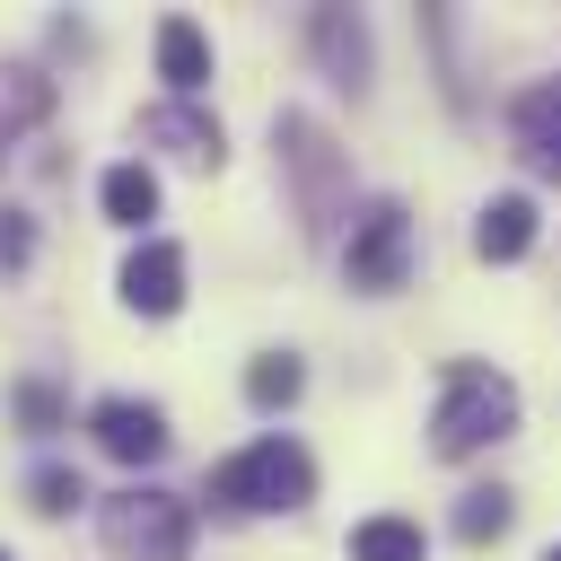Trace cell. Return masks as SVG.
Returning a JSON list of instances; mask_svg holds the SVG:
<instances>
[{"label": "cell", "instance_id": "obj_1", "mask_svg": "<svg viewBox=\"0 0 561 561\" xmlns=\"http://www.w3.org/2000/svg\"><path fill=\"white\" fill-rule=\"evenodd\" d=\"M508 430H517V386H508L500 368H482V359H447L438 412H430V447L456 465V456H482V447L508 438Z\"/></svg>", "mask_w": 561, "mask_h": 561}, {"label": "cell", "instance_id": "obj_2", "mask_svg": "<svg viewBox=\"0 0 561 561\" xmlns=\"http://www.w3.org/2000/svg\"><path fill=\"white\" fill-rule=\"evenodd\" d=\"M202 500H219V508H237V517H254V508H307V500H316V456L272 430V438L219 456L210 482H202Z\"/></svg>", "mask_w": 561, "mask_h": 561}, {"label": "cell", "instance_id": "obj_3", "mask_svg": "<svg viewBox=\"0 0 561 561\" xmlns=\"http://www.w3.org/2000/svg\"><path fill=\"white\" fill-rule=\"evenodd\" d=\"M96 535L123 552V561H184L193 552V500L158 491V482H123L105 508H96Z\"/></svg>", "mask_w": 561, "mask_h": 561}, {"label": "cell", "instance_id": "obj_4", "mask_svg": "<svg viewBox=\"0 0 561 561\" xmlns=\"http://www.w3.org/2000/svg\"><path fill=\"white\" fill-rule=\"evenodd\" d=\"M342 272H351V289H368V298L403 289V272H412V219H403V202H368V210L351 219Z\"/></svg>", "mask_w": 561, "mask_h": 561}, {"label": "cell", "instance_id": "obj_5", "mask_svg": "<svg viewBox=\"0 0 561 561\" xmlns=\"http://www.w3.org/2000/svg\"><path fill=\"white\" fill-rule=\"evenodd\" d=\"M88 438H96L114 465L149 473V465L167 456V412H158V403H140V394H105V403L88 412Z\"/></svg>", "mask_w": 561, "mask_h": 561}, {"label": "cell", "instance_id": "obj_6", "mask_svg": "<svg viewBox=\"0 0 561 561\" xmlns=\"http://www.w3.org/2000/svg\"><path fill=\"white\" fill-rule=\"evenodd\" d=\"M123 307L131 316H175L184 307V245H167V237H140L131 254H123Z\"/></svg>", "mask_w": 561, "mask_h": 561}, {"label": "cell", "instance_id": "obj_7", "mask_svg": "<svg viewBox=\"0 0 561 561\" xmlns=\"http://www.w3.org/2000/svg\"><path fill=\"white\" fill-rule=\"evenodd\" d=\"M307 44H316V61H324L342 88H368V26H359L351 9H316V18H307Z\"/></svg>", "mask_w": 561, "mask_h": 561}, {"label": "cell", "instance_id": "obj_8", "mask_svg": "<svg viewBox=\"0 0 561 561\" xmlns=\"http://www.w3.org/2000/svg\"><path fill=\"white\" fill-rule=\"evenodd\" d=\"M158 79L175 88V105L210 88V35L193 18H158Z\"/></svg>", "mask_w": 561, "mask_h": 561}, {"label": "cell", "instance_id": "obj_9", "mask_svg": "<svg viewBox=\"0 0 561 561\" xmlns=\"http://www.w3.org/2000/svg\"><path fill=\"white\" fill-rule=\"evenodd\" d=\"M140 140H167L175 158H193V167H219V123H210V114H193V105H175V96L140 114Z\"/></svg>", "mask_w": 561, "mask_h": 561}, {"label": "cell", "instance_id": "obj_10", "mask_svg": "<svg viewBox=\"0 0 561 561\" xmlns=\"http://www.w3.org/2000/svg\"><path fill=\"white\" fill-rule=\"evenodd\" d=\"M526 245H535V202H526V193L482 202V219H473V254H482V263H517Z\"/></svg>", "mask_w": 561, "mask_h": 561}, {"label": "cell", "instance_id": "obj_11", "mask_svg": "<svg viewBox=\"0 0 561 561\" xmlns=\"http://www.w3.org/2000/svg\"><path fill=\"white\" fill-rule=\"evenodd\" d=\"M44 114H53V79L26 70V61L0 70V167H9V149L26 140V123H44Z\"/></svg>", "mask_w": 561, "mask_h": 561}, {"label": "cell", "instance_id": "obj_12", "mask_svg": "<svg viewBox=\"0 0 561 561\" xmlns=\"http://www.w3.org/2000/svg\"><path fill=\"white\" fill-rule=\"evenodd\" d=\"M96 202H105V219H114V228H149V219H158V175H149L140 158H123V167H105Z\"/></svg>", "mask_w": 561, "mask_h": 561}, {"label": "cell", "instance_id": "obj_13", "mask_svg": "<svg viewBox=\"0 0 561 561\" xmlns=\"http://www.w3.org/2000/svg\"><path fill=\"white\" fill-rule=\"evenodd\" d=\"M351 561H430V535L412 517H359L351 526Z\"/></svg>", "mask_w": 561, "mask_h": 561}, {"label": "cell", "instance_id": "obj_14", "mask_svg": "<svg viewBox=\"0 0 561 561\" xmlns=\"http://www.w3.org/2000/svg\"><path fill=\"white\" fill-rule=\"evenodd\" d=\"M298 386H307V368H298L289 351H263V359L245 368V403H254V412H289Z\"/></svg>", "mask_w": 561, "mask_h": 561}, {"label": "cell", "instance_id": "obj_15", "mask_svg": "<svg viewBox=\"0 0 561 561\" xmlns=\"http://www.w3.org/2000/svg\"><path fill=\"white\" fill-rule=\"evenodd\" d=\"M508 517H517V500H508L500 482H482V491H465V500H456V535H465V543H500V535H508Z\"/></svg>", "mask_w": 561, "mask_h": 561}, {"label": "cell", "instance_id": "obj_16", "mask_svg": "<svg viewBox=\"0 0 561 561\" xmlns=\"http://www.w3.org/2000/svg\"><path fill=\"white\" fill-rule=\"evenodd\" d=\"M79 500H88V482H79L70 465H35V482H26V508H35V517H70Z\"/></svg>", "mask_w": 561, "mask_h": 561}, {"label": "cell", "instance_id": "obj_17", "mask_svg": "<svg viewBox=\"0 0 561 561\" xmlns=\"http://www.w3.org/2000/svg\"><path fill=\"white\" fill-rule=\"evenodd\" d=\"M552 131H561V79H543V88L517 96V140L535 149V140H552Z\"/></svg>", "mask_w": 561, "mask_h": 561}, {"label": "cell", "instance_id": "obj_18", "mask_svg": "<svg viewBox=\"0 0 561 561\" xmlns=\"http://www.w3.org/2000/svg\"><path fill=\"white\" fill-rule=\"evenodd\" d=\"M18 421H26L35 438H53V430L70 421V403H61V386H44V377H26V386H18Z\"/></svg>", "mask_w": 561, "mask_h": 561}, {"label": "cell", "instance_id": "obj_19", "mask_svg": "<svg viewBox=\"0 0 561 561\" xmlns=\"http://www.w3.org/2000/svg\"><path fill=\"white\" fill-rule=\"evenodd\" d=\"M26 254H35V219L0 210V272H26Z\"/></svg>", "mask_w": 561, "mask_h": 561}, {"label": "cell", "instance_id": "obj_20", "mask_svg": "<svg viewBox=\"0 0 561 561\" xmlns=\"http://www.w3.org/2000/svg\"><path fill=\"white\" fill-rule=\"evenodd\" d=\"M526 158H535V175H552V184H561V131H552V140H535Z\"/></svg>", "mask_w": 561, "mask_h": 561}, {"label": "cell", "instance_id": "obj_21", "mask_svg": "<svg viewBox=\"0 0 561 561\" xmlns=\"http://www.w3.org/2000/svg\"><path fill=\"white\" fill-rule=\"evenodd\" d=\"M543 561H561V543H552V552H543Z\"/></svg>", "mask_w": 561, "mask_h": 561}, {"label": "cell", "instance_id": "obj_22", "mask_svg": "<svg viewBox=\"0 0 561 561\" xmlns=\"http://www.w3.org/2000/svg\"><path fill=\"white\" fill-rule=\"evenodd\" d=\"M0 561H9V552H0Z\"/></svg>", "mask_w": 561, "mask_h": 561}]
</instances>
